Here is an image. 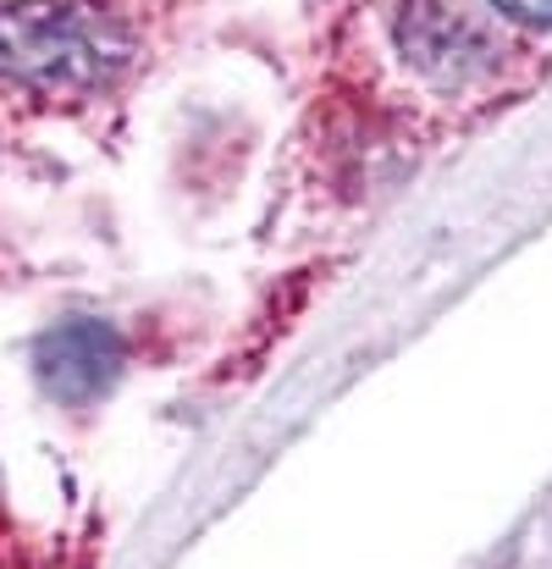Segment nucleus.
Segmentation results:
<instances>
[{
    "instance_id": "1",
    "label": "nucleus",
    "mask_w": 552,
    "mask_h": 569,
    "mask_svg": "<svg viewBox=\"0 0 552 569\" xmlns=\"http://www.w3.org/2000/svg\"><path fill=\"white\" fill-rule=\"evenodd\" d=\"M128 28L94 0H0V83L94 94L128 67Z\"/></svg>"
},
{
    "instance_id": "2",
    "label": "nucleus",
    "mask_w": 552,
    "mask_h": 569,
    "mask_svg": "<svg viewBox=\"0 0 552 569\" xmlns=\"http://www.w3.org/2000/svg\"><path fill=\"white\" fill-rule=\"evenodd\" d=\"M398 44L414 72L442 78V83H464L492 61L486 33L448 0H409V11L398 17Z\"/></svg>"
},
{
    "instance_id": "3",
    "label": "nucleus",
    "mask_w": 552,
    "mask_h": 569,
    "mask_svg": "<svg viewBox=\"0 0 552 569\" xmlns=\"http://www.w3.org/2000/svg\"><path fill=\"white\" fill-rule=\"evenodd\" d=\"M117 371H122V338L100 321H72L39 343V381L67 403L111 392Z\"/></svg>"
},
{
    "instance_id": "4",
    "label": "nucleus",
    "mask_w": 552,
    "mask_h": 569,
    "mask_svg": "<svg viewBox=\"0 0 552 569\" xmlns=\"http://www.w3.org/2000/svg\"><path fill=\"white\" fill-rule=\"evenodd\" d=\"M492 6L520 17V22H552V0H492Z\"/></svg>"
}]
</instances>
